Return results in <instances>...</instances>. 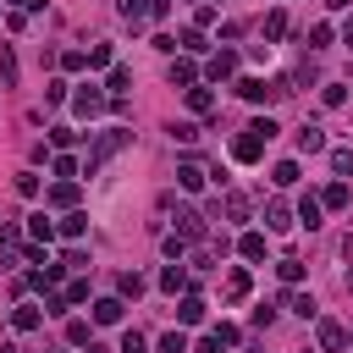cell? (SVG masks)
<instances>
[{
	"mask_svg": "<svg viewBox=\"0 0 353 353\" xmlns=\"http://www.w3.org/2000/svg\"><path fill=\"white\" fill-rule=\"evenodd\" d=\"M127 143H132V127H105V132H94V143H88V160H83V171L94 176V171H99V165H105L110 154H121Z\"/></svg>",
	"mask_w": 353,
	"mask_h": 353,
	"instance_id": "1",
	"label": "cell"
},
{
	"mask_svg": "<svg viewBox=\"0 0 353 353\" xmlns=\"http://www.w3.org/2000/svg\"><path fill=\"white\" fill-rule=\"evenodd\" d=\"M314 336H320L325 353H342V347H347V325H342V320H325V314H320V320H314Z\"/></svg>",
	"mask_w": 353,
	"mask_h": 353,
	"instance_id": "2",
	"label": "cell"
},
{
	"mask_svg": "<svg viewBox=\"0 0 353 353\" xmlns=\"http://www.w3.org/2000/svg\"><path fill=\"white\" fill-rule=\"evenodd\" d=\"M237 94H243L248 105H265V99H276V94H287V88H281V83H265V77H243Z\"/></svg>",
	"mask_w": 353,
	"mask_h": 353,
	"instance_id": "3",
	"label": "cell"
},
{
	"mask_svg": "<svg viewBox=\"0 0 353 353\" xmlns=\"http://www.w3.org/2000/svg\"><path fill=\"white\" fill-rule=\"evenodd\" d=\"M72 110H77V116H83V121H94V116H99V110H105V94H99V88H94V83H83V88H77V94H72Z\"/></svg>",
	"mask_w": 353,
	"mask_h": 353,
	"instance_id": "4",
	"label": "cell"
},
{
	"mask_svg": "<svg viewBox=\"0 0 353 353\" xmlns=\"http://www.w3.org/2000/svg\"><path fill=\"white\" fill-rule=\"evenodd\" d=\"M232 72H237V50H215V55H210V66H204V77H210V83H221V77H232Z\"/></svg>",
	"mask_w": 353,
	"mask_h": 353,
	"instance_id": "5",
	"label": "cell"
},
{
	"mask_svg": "<svg viewBox=\"0 0 353 353\" xmlns=\"http://www.w3.org/2000/svg\"><path fill=\"white\" fill-rule=\"evenodd\" d=\"M259 154H265V138H254V132H243V138L232 143V160H243V165H254Z\"/></svg>",
	"mask_w": 353,
	"mask_h": 353,
	"instance_id": "6",
	"label": "cell"
},
{
	"mask_svg": "<svg viewBox=\"0 0 353 353\" xmlns=\"http://www.w3.org/2000/svg\"><path fill=\"white\" fill-rule=\"evenodd\" d=\"M176 182H182V188H188V193H199V188H204V182H210V171H204V165H199V160H182V165H176Z\"/></svg>",
	"mask_w": 353,
	"mask_h": 353,
	"instance_id": "7",
	"label": "cell"
},
{
	"mask_svg": "<svg viewBox=\"0 0 353 353\" xmlns=\"http://www.w3.org/2000/svg\"><path fill=\"white\" fill-rule=\"evenodd\" d=\"M50 204H55V210H77V182H72V176H61V182L50 188Z\"/></svg>",
	"mask_w": 353,
	"mask_h": 353,
	"instance_id": "8",
	"label": "cell"
},
{
	"mask_svg": "<svg viewBox=\"0 0 353 353\" xmlns=\"http://www.w3.org/2000/svg\"><path fill=\"white\" fill-rule=\"evenodd\" d=\"M165 77H171V88H193V83H199V66H193V61H171Z\"/></svg>",
	"mask_w": 353,
	"mask_h": 353,
	"instance_id": "9",
	"label": "cell"
},
{
	"mask_svg": "<svg viewBox=\"0 0 353 353\" xmlns=\"http://www.w3.org/2000/svg\"><path fill=\"white\" fill-rule=\"evenodd\" d=\"M298 149H303V154H320V149H325V132H320L314 121H303V127H298Z\"/></svg>",
	"mask_w": 353,
	"mask_h": 353,
	"instance_id": "10",
	"label": "cell"
},
{
	"mask_svg": "<svg viewBox=\"0 0 353 353\" xmlns=\"http://www.w3.org/2000/svg\"><path fill=\"white\" fill-rule=\"evenodd\" d=\"M176 232H182L188 243H193V237H204V215H199V210H176Z\"/></svg>",
	"mask_w": 353,
	"mask_h": 353,
	"instance_id": "11",
	"label": "cell"
},
{
	"mask_svg": "<svg viewBox=\"0 0 353 353\" xmlns=\"http://www.w3.org/2000/svg\"><path fill=\"white\" fill-rule=\"evenodd\" d=\"M55 232H61V226H55V221H50L44 210H39V215H28V237H33V243H50Z\"/></svg>",
	"mask_w": 353,
	"mask_h": 353,
	"instance_id": "12",
	"label": "cell"
},
{
	"mask_svg": "<svg viewBox=\"0 0 353 353\" xmlns=\"http://www.w3.org/2000/svg\"><path fill=\"white\" fill-rule=\"evenodd\" d=\"M276 276H281L287 287H298V281H303V259H298V254H281V259H276Z\"/></svg>",
	"mask_w": 353,
	"mask_h": 353,
	"instance_id": "13",
	"label": "cell"
},
{
	"mask_svg": "<svg viewBox=\"0 0 353 353\" xmlns=\"http://www.w3.org/2000/svg\"><path fill=\"white\" fill-rule=\"evenodd\" d=\"M176 320H182V325H199V320H204V298H199V292H188V298L176 303Z\"/></svg>",
	"mask_w": 353,
	"mask_h": 353,
	"instance_id": "14",
	"label": "cell"
},
{
	"mask_svg": "<svg viewBox=\"0 0 353 353\" xmlns=\"http://www.w3.org/2000/svg\"><path fill=\"white\" fill-rule=\"evenodd\" d=\"M105 88H110V99H127V88H132V72H127V66H110Z\"/></svg>",
	"mask_w": 353,
	"mask_h": 353,
	"instance_id": "15",
	"label": "cell"
},
{
	"mask_svg": "<svg viewBox=\"0 0 353 353\" xmlns=\"http://www.w3.org/2000/svg\"><path fill=\"white\" fill-rule=\"evenodd\" d=\"M221 215H226V221H248V199H243V193L232 188V193L221 199Z\"/></svg>",
	"mask_w": 353,
	"mask_h": 353,
	"instance_id": "16",
	"label": "cell"
},
{
	"mask_svg": "<svg viewBox=\"0 0 353 353\" xmlns=\"http://www.w3.org/2000/svg\"><path fill=\"white\" fill-rule=\"evenodd\" d=\"M265 226H270V232H287V226H292V210H287L281 199H276V204H265Z\"/></svg>",
	"mask_w": 353,
	"mask_h": 353,
	"instance_id": "17",
	"label": "cell"
},
{
	"mask_svg": "<svg viewBox=\"0 0 353 353\" xmlns=\"http://www.w3.org/2000/svg\"><path fill=\"white\" fill-rule=\"evenodd\" d=\"M237 254L243 259H265V232H243L237 237Z\"/></svg>",
	"mask_w": 353,
	"mask_h": 353,
	"instance_id": "18",
	"label": "cell"
},
{
	"mask_svg": "<svg viewBox=\"0 0 353 353\" xmlns=\"http://www.w3.org/2000/svg\"><path fill=\"white\" fill-rule=\"evenodd\" d=\"M160 287H165V292H188V270H182V265L171 259V265L160 270Z\"/></svg>",
	"mask_w": 353,
	"mask_h": 353,
	"instance_id": "19",
	"label": "cell"
},
{
	"mask_svg": "<svg viewBox=\"0 0 353 353\" xmlns=\"http://www.w3.org/2000/svg\"><path fill=\"white\" fill-rule=\"evenodd\" d=\"M210 105H215V94L193 83V88H188V110H193V116H210Z\"/></svg>",
	"mask_w": 353,
	"mask_h": 353,
	"instance_id": "20",
	"label": "cell"
},
{
	"mask_svg": "<svg viewBox=\"0 0 353 353\" xmlns=\"http://www.w3.org/2000/svg\"><path fill=\"white\" fill-rule=\"evenodd\" d=\"M320 215H325V204H320V199H314V193H309V199H303V204H298V221H303V226H309V232H314V226H320Z\"/></svg>",
	"mask_w": 353,
	"mask_h": 353,
	"instance_id": "21",
	"label": "cell"
},
{
	"mask_svg": "<svg viewBox=\"0 0 353 353\" xmlns=\"http://www.w3.org/2000/svg\"><path fill=\"white\" fill-rule=\"evenodd\" d=\"M83 232H88V215L83 210H66L61 215V237H83Z\"/></svg>",
	"mask_w": 353,
	"mask_h": 353,
	"instance_id": "22",
	"label": "cell"
},
{
	"mask_svg": "<svg viewBox=\"0 0 353 353\" xmlns=\"http://www.w3.org/2000/svg\"><path fill=\"white\" fill-rule=\"evenodd\" d=\"M94 320H99V325H116V320H121V298H99V303H94Z\"/></svg>",
	"mask_w": 353,
	"mask_h": 353,
	"instance_id": "23",
	"label": "cell"
},
{
	"mask_svg": "<svg viewBox=\"0 0 353 353\" xmlns=\"http://www.w3.org/2000/svg\"><path fill=\"white\" fill-rule=\"evenodd\" d=\"M39 320H44V314H39L33 303H17V314H11V325H17V331H39Z\"/></svg>",
	"mask_w": 353,
	"mask_h": 353,
	"instance_id": "24",
	"label": "cell"
},
{
	"mask_svg": "<svg viewBox=\"0 0 353 353\" xmlns=\"http://www.w3.org/2000/svg\"><path fill=\"white\" fill-rule=\"evenodd\" d=\"M0 83L17 88V50H11V44H0Z\"/></svg>",
	"mask_w": 353,
	"mask_h": 353,
	"instance_id": "25",
	"label": "cell"
},
{
	"mask_svg": "<svg viewBox=\"0 0 353 353\" xmlns=\"http://www.w3.org/2000/svg\"><path fill=\"white\" fill-rule=\"evenodd\" d=\"M121 17H127V22L138 28L143 17H154V0H121Z\"/></svg>",
	"mask_w": 353,
	"mask_h": 353,
	"instance_id": "26",
	"label": "cell"
},
{
	"mask_svg": "<svg viewBox=\"0 0 353 353\" xmlns=\"http://www.w3.org/2000/svg\"><path fill=\"white\" fill-rule=\"evenodd\" d=\"M347 199H353V193H347V182H331L320 204H325V210H347Z\"/></svg>",
	"mask_w": 353,
	"mask_h": 353,
	"instance_id": "27",
	"label": "cell"
},
{
	"mask_svg": "<svg viewBox=\"0 0 353 353\" xmlns=\"http://www.w3.org/2000/svg\"><path fill=\"white\" fill-rule=\"evenodd\" d=\"M248 287H254V281H248V270H232V276H226V298H232V303H237V298H248Z\"/></svg>",
	"mask_w": 353,
	"mask_h": 353,
	"instance_id": "28",
	"label": "cell"
},
{
	"mask_svg": "<svg viewBox=\"0 0 353 353\" xmlns=\"http://www.w3.org/2000/svg\"><path fill=\"white\" fill-rule=\"evenodd\" d=\"M116 292H121V298H138V292H143V276H138V270H121V276H116Z\"/></svg>",
	"mask_w": 353,
	"mask_h": 353,
	"instance_id": "29",
	"label": "cell"
},
{
	"mask_svg": "<svg viewBox=\"0 0 353 353\" xmlns=\"http://www.w3.org/2000/svg\"><path fill=\"white\" fill-rule=\"evenodd\" d=\"M281 33H287V11H270V17H265V44H276Z\"/></svg>",
	"mask_w": 353,
	"mask_h": 353,
	"instance_id": "30",
	"label": "cell"
},
{
	"mask_svg": "<svg viewBox=\"0 0 353 353\" xmlns=\"http://www.w3.org/2000/svg\"><path fill=\"white\" fill-rule=\"evenodd\" d=\"M270 182H276V188H292V182H298V160H281V165L270 171Z\"/></svg>",
	"mask_w": 353,
	"mask_h": 353,
	"instance_id": "31",
	"label": "cell"
},
{
	"mask_svg": "<svg viewBox=\"0 0 353 353\" xmlns=\"http://www.w3.org/2000/svg\"><path fill=\"white\" fill-rule=\"evenodd\" d=\"M287 309H292V314H303V320H309V314H314V298H309V292H287Z\"/></svg>",
	"mask_w": 353,
	"mask_h": 353,
	"instance_id": "32",
	"label": "cell"
},
{
	"mask_svg": "<svg viewBox=\"0 0 353 353\" xmlns=\"http://www.w3.org/2000/svg\"><path fill=\"white\" fill-rule=\"evenodd\" d=\"M66 342L72 347H88V320H66Z\"/></svg>",
	"mask_w": 353,
	"mask_h": 353,
	"instance_id": "33",
	"label": "cell"
},
{
	"mask_svg": "<svg viewBox=\"0 0 353 353\" xmlns=\"http://www.w3.org/2000/svg\"><path fill=\"white\" fill-rule=\"evenodd\" d=\"M331 171L336 176H353V149H331Z\"/></svg>",
	"mask_w": 353,
	"mask_h": 353,
	"instance_id": "34",
	"label": "cell"
},
{
	"mask_svg": "<svg viewBox=\"0 0 353 353\" xmlns=\"http://www.w3.org/2000/svg\"><path fill=\"white\" fill-rule=\"evenodd\" d=\"M176 44H182V50H188V55H199V50H204V28H188V33H182V39H176Z\"/></svg>",
	"mask_w": 353,
	"mask_h": 353,
	"instance_id": "35",
	"label": "cell"
},
{
	"mask_svg": "<svg viewBox=\"0 0 353 353\" xmlns=\"http://www.w3.org/2000/svg\"><path fill=\"white\" fill-rule=\"evenodd\" d=\"M248 132H254V138H265V143H270V138H276V132H281V127H276V121H270V116H259V121H248Z\"/></svg>",
	"mask_w": 353,
	"mask_h": 353,
	"instance_id": "36",
	"label": "cell"
},
{
	"mask_svg": "<svg viewBox=\"0 0 353 353\" xmlns=\"http://www.w3.org/2000/svg\"><path fill=\"white\" fill-rule=\"evenodd\" d=\"M160 248H165V259H182V254H188V237H182V232H171Z\"/></svg>",
	"mask_w": 353,
	"mask_h": 353,
	"instance_id": "37",
	"label": "cell"
},
{
	"mask_svg": "<svg viewBox=\"0 0 353 353\" xmlns=\"http://www.w3.org/2000/svg\"><path fill=\"white\" fill-rule=\"evenodd\" d=\"M160 353H188V336H182V331H165V336H160Z\"/></svg>",
	"mask_w": 353,
	"mask_h": 353,
	"instance_id": "38",
	"label": "cell"
},
{
	"mask_svg": "<svg viewBox=\"0 0 353 353\" xmlns=\"http://www.w3.org/2000/svg\"><path fill=\"white\" fill-rule=\"evenodd\" d=\"M61 66H66V72H83V66H88V50H66Z\"/></svg>",
	"mask_w": 353,
	"mask_h": 353,
	"instance_id": "39",
	"label": "cell"
},
{
	"mask_svg": "<svg viewBox=\"0 0 353 353\" xmlns=\"http://www.w3.org/2000/svg\"><path fill=\"white\" fill-rule=\"evenodd\" d=\"M61 99H72V88H66V83H61V77H55V83H50V88H44V105H61Z\"/></svg>",
	"mask_w": 353,
	"mask_h": 353,
	"instance_id": "40",
	"label": "cell"
},
{
	"mask_svg": "<svg viewBox=\"0 0 353 353\" xmlns=\"http://www.w3.org/2000/svg\"><path fill=\"white\" fill-rule=\"evenodd\" d=\"M320 99L336 110V105H347V88H342V83H325V94H320Z\"/></svg>",
	"mask_w": 353,
	"mask_h": 353,
	"instance_id": "41",
	"label": "cell"
},
{
	"mask_svg": "<svg viewBox=\"0 0 353 353\" xmlns=\"http://www.w3.org/2000/svg\"><path fill=\"white\" fill-rule=\"evenodd\" d=\"M17 193H22V199H39V176L22 171V176H17Z\"/></svg>",
	"mask_w": 353,
	"mask_h": 353,
	"instance_id": "42",
	"label": "cell"
},
{
	"mask_svg": "<svg viewBox=\"0 0 353 353\" xmlns=\"http://www.w3.org/2000/svg\"><path fill=\"white\" fill-rule=\"evenodd\" d=\"M61 265H66V270H88V254H83V248H66Z\"/></svg>",
	"mask_w": 353,
	"mask_h": 353,
	"instance_id": "43",
	"label": "cell"
},
{
	"mask_svg": "<svg viewBox=\"0 0 353 353\" xmlns=\"http://www.w3.org/2000/svg\"><path fill=\"white\" fill-rule=\"evenodd\" d=\"M88 66H110V44H88Z\"/></svg>",
	"mask_w": 353,
	"mask_h": 353,
	"instance_id": "44",
	"label": "cell"
},
{
	"mask_svg": "<svg viewBox=\"0 0 353 353\" xmlns=\"http://www.w3.org/2000/svg\"><path fill=\"white\" fill-rule=\"evenodd\" d=\"M77 171H83V165H77L72 154H55V176H77Z\"/></svg>",
	"mask_w": 353,
	"mask_h": 353,
	"instance_id": "45",
	"label": "cell"
},
{
	"mask_svg": "<svg viewBox=\"0 0 353 353\" xmlns=\"http://www.w3.org/2000/svg\"><path fill=\"white\" fill-rule=\"evenodd\" d=\"M50 138H55V143H61V149H66V143H77V138H83V132H72V127H50Z\"/></svg>",
	"mask_w": 353,
	"mask_h": 353,
	"instance_id": "46",
	"label": "cell"
},
{
	"mask_svg": "<svg viewBox=\"0 0 353 353\" xmlns=\"http://www.w3.org/2000/svg\"><path fill=\"white\" fill-rule=\"evenodd\" d=\"M121 353H149V347H143V336H138V331H127V336H121Z\"/></svg>",
	"mask_w": 353,
	"mask_h": 353,
	"instance_id": "47",
	"label": "cell"
},
{
	"mask_svg": "<svg viewBox=\"0 0 353 353\" xmlns=\"http://www.w3.org/2000/svg\"><path fill=\"white\" fill-rule=\"evenodd\" d=\"M199 353H221V336H204V342H199Z\"/></svg>",
	"mask_w": 353,
	"mask_h": 353,
	"instance_id": "48",
	"label": "cell"
},
{
	"mask_svg": "<svg viewBox=\"0 0 353 353\" xmlns=\"http://www.w3.org/2000/svg\"><path fill=\"white\" fill-rule=\"evenodd\" d=\"M11 11H33V6H44V0H6Z\"/></svg>",
	"mask_w": 353,
	"mask_h": 353,
	"instance_id": "49",
	"label": "cell"
},
{
	"mask_svg": "<svg viewBox=\"0 0 353 353\" xmlns=\"http://www.w3.org/2000/svg\"><path fill=\"white\" fill-rule=\"evenodd\" d=\"M342 44H347V50H353V22H347V28H342Z\"/></svg>",
	"mask_w": 353,
	"mask_h": 353,
	"instance_id": "50",
	"label": "cell"
},
{
	"mask_svg": "<svg viewBox=\"0 0 353 353\" xmlns=\"http://www.w3.org/2000/svg\"><path fill=\"white\" fill-rule=\"evenodd\" d=\"M342 287H347V292H353V270H347V276H342Z\"/></svg>",
	"mask_w": 353,
	"mask_h": 353,
	"instance_id": "51",
	"label": "cell"
},
{
	"mask_svg": "<svg viewBox=\"0 0 353 353\" xmlns=\"http://www.w3.org/2000/svg\"><path fill=\"white\" fill-rule=\"evenodd\" d=\"M0 353H17V347H0Z\"/></svg>",
	"mask_w": 353,
	"mask_h": 353,
	"instance_id": "52",
	"label": "cell"
}]
</instances>
